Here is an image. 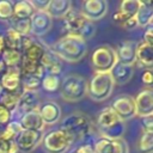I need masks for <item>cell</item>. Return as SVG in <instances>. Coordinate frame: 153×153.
Wrapping results in <instances>:
<instances>
[{
    "instance_id": "obj_1",
    "label": "cell",
    "mask_w": 153,
    "mask_h": 153,
    "mask_svg": "<svg viewBox=\"0 0 153 153\" xmlns=\"http://www.w3.org/2000/svg\"><path fill=\"white\" fill-rule=\"evenodd\" d=\"M50 50L60 60H65L67 62H78L85 57L87 53V42L79 36L66 33L50 47Z\"/></svg>"
},
{
    "instance_id": "obj_2",
    "label": "cell",
    "mask_w": 153,
    "mask_h": 153,
    "mask_svg": "<svg viewBox=\"0 0 153 153\" xmlns=\"http://www.w3.org/2000/svg\"><path fill=\"white\" fill-rule=\"evenodd\" d=\"M62 19L63 27L69 35H75L87 41L88 38H92L96 33L94 23L87 20L80 12L75 10H71Z\"/></svg>"
},
{
    "instance_id": "obj_3",
    "label": "cell",
    "mask_w": 153,
    "mask_h": 153,
    "mask_svg": "<svg viewBox=\"0 0 153 153\" xmlns=\"http://www.w3.org/2000/svg\"><path fill=\"white\" fill-rule=\"evenodd\" d=\"M60 94L66 102H79L87 96V80L79 74H68L60 84Z\"/></svg>"
},
{
    "instance_id": "obj_4",
    "label": "cell",
    "mask_w": 153,
    "mask_h": 153,
    "mask_svg": "<svg viewBox=\"0 0 153 153\" xmlns=\"http://www.w3.org/2000/svg\"><path fill=\"white\" fill-rule=\"evenodd\" d=\"M91 127L92 123L87 117V115H85L84 112L75 111L69 114L62 120L60 128L66 133H68L74 139V141H78V140H82L84 137H86V135L90 134Z\"/></svg>"
},
{
    "instance_id": "obj_5",
    "label": "cell",
    "mask_w": 153,
    "mask_h": 153,
    "mask_svg": "<svg viewBox=\"0 0 153 153\" xmlns=\"http://www.w3.org/2000/svg\"><path fill=\"white\" fill-rule=\"evenodd\" d=\"M114 87L110 73H94L87 81V96L94 102H103L111 96Z\"/></svg>"
},
{
    "instance_id": "obj_6",
    "label": "cell",
    "mask_w": 153,
    "mask_h": 153,
    "mask_svg": "<svg viewBox=\"0 0 153 153\" xmlns=\"http://www.w3.org/2000/svg\"><path fill=\"white\" fill-rule=\"evenodd\" d=\"M90 62L94 73H110L118 62L115 48L106 44L97 47L91 54Z\"/></svg>"
},
{
    "instance_id": "obj_7",
    "label": "cell",
    "mask_w": 153,
    "mask_h": 153,
    "mask_svg": "<svg viewBox=\"0 0 153 153\" xmlns=\"http://www.w3.org/2000/svg\"><path fill=\"white\" fill-rule=\"evenodd\" d=\"M74 142V139L68 133L59 128L44 134L41 143L47 153H66Z\"/></svg>"
},
{
    "instance_id": "obj_8",
    "label": "cell",
    "mask_w": 153,
    "mask_h": 153,
    "mask_svg": "<svg viewBox=\"0 0 153 153\" xmlns=\"http://www.w3.org/2000/svg\"><path fill=\"white\" fill-rule=\"evenodd\" d=\"M43 131L39 130H22L14 139V145L18 152L22 153H31L43 139Z\"/></svg>"
},
{
    "instance_id": "obj_9",
    "label": "cell",
    "mask_w": 153,
    "mask_h": 153,
    "mask_svg": "<svg viewBox=\"0 0 153 153\" xmlns=\"http://www.w3.org/2000/svg\"><path fill=\"white\" fill-rule=\"evenodd\" d=\"M110 108L115 111V114L118 116V118L123 122L131 120L133 117L136 116L134 98L130 96H127V94H121L120 97L114 99Z\"/></svg>"
},
{
    "instance_id": "obj_10",
    "label": "cell",
    "mask_w": 153,
    "mask_h": 153,
    "mask_svg": "<svg viewBox=\"0 0 153 153\" xmlns=\"http://www.w3.org/2000/svg\"><path fill=\"white\" fill-rule=\"evenodd\" d=\"M108 2L105 0H85L81 4L80 13L90 22H97L108 13Z\"/></svg>"
},
{
    "instance_id": "obj_11",
    "label": "cell",
    "mask_w": 153,
    "mask_h": 153,
    "mask_svg": "<svg viewBox=\"0 0 153 153\" xmlns=\"http://www.w3.org/2000/svg\"><path fill=\"white\" fill-rule=\"evenodd\" d=\"M140 6H141V0H123L120 4L118 10L112 16L114 22L117 25L124 27V25L130 19L135 18Z\"/></svg>"
},
{
    "instance_id": "obj_12",
    "label": "cell",
    "mask_w": 153,
    "mask_h": 153,
    "mask_svg": "<svg viewBox=\"0 0 153 153\" xmlns=\"http://www.w3.org/2000/svg\"><path fill=\"white\" fill-rule=\"evenodd\" d=\"M94 153H129L128 143L123 139L110 140L99 137L93 142Z\"/></svg>"
},
{
    "instance_id": "obj_13",
    "label": "cell",
    "mask_w": 153,
    "mask_h": 153,
    "mask_svg": "<svg viewBox=\"0 0 153 153\" xmlns=\"http://www.w3.org/2000/svg\"><path fill=\"white\" fill-rule=\"evenodd\" d=\"M0 84L5 92L17 93L23 92L20 85V71L18 67L14 68H6L4 73L0 75Z\"/></svg>"
},
{
    "instance_id": "obj_14",
    "label": "cell",
    "mask_w": 153,
    "mask_h": 153,
    "mask_svg": "<svg viewBox=\"0 0 153 153\" xmlns=\"http://www.w3.org/2000/svg\"><path fill=\"white\" fill-rule=\"evenodd\" d=\"M135 110L136 116L145 117V116H152L153 115V92L152 88H145L140 91L135 98Z\"/></svg>"
},
{
    "instance_id": "obj_15",
    "label": "cell",
    "mask_w": 153,
    "mask_h": 153,
    "mask_svg": "<svg viewBox=\"0 0 153 153\" xmlns=\"http://www.w3.org/2000/svg\"><path fill=\"white\" fill-rule=\"evenodd\" d=\"M30 24H31V33L41 37L44 36L53 25V19L45 11H36L31 18H30Z\"/></svg>"
},
{
    "instance_id": "obj_16",
    "label": "cell",
    "mask_w": 153,
    "mask_h": 153,
    "mask_svg": "<svg viewBox=\"0 0 153 153\" xmlns=\"http://www.w3.org/2000/svg\"><path fill=\"white\" fill-rule=\"evenodd\" d=\"M137 43L135 41H122L116 47L115 51L117 55V61L123 65L134 66L135 65V53H136Z\"/></svg>"
},
{
    "instance_id": "obj_17",
    "label": "cell",
    "mask_w": 153,
    "mask_h": 153,
    "mask_svg": "<svg viewBox=\"0 0 153 153\" xmlns=\"http://www.w3.org/2000/svg\"><path fill=\"white\" fill-rule=\"evenodd\" d=\"M38 112L41 115V118H42L44 126L45 124H49V126L55 124L59 122V120L61 117V109H60L59 104L55 102H51V100L39 104Z\"/></svg>"
},
{
    "instance_id": "obj_18",
    "label": "cell",
    "mask_w": 153,
    "mask_h": 153,
    "mask_svg": "<svg viewBox=\"0 0 153 153\" xmlns=\"http://www.w3.org/2000/svg\"><path fill=\"white\" fill-rule=\"evenodd\" d=\"M135 63L143 67L145 69H152L153 66V45L145 42H140L136 45Z\"/></svg>"
},
{
    "instance_id": "obj_19",
    "label": "cell",
    "mask_w": 153,
    "mask_h": 153,
    "mask_svg": "<svg viewBox=\"0 0 153 153\" xmlns=\"http://www.w3.org/2000/svg\"><path fill=\"white\" fill-rule=\"evenodd\" d=\"M134 66H129V65H123L117 62L116 66L111 69L110 75L112 78V81L115 85L122 86L126 85L127 82L130 81V79L134 75Z\"/></svg>"
},
{
    "instance_id": "obj_20",
    "label": "cell",
    "mask_w": 153,
    "mask_h": 153,
    "mask_svg": "<svg viewBox=\"0 0 153 153\" xmlns=\"http://www.w3.org/2000/svg\"><path fill=\"white\" fill-rule=\"evenodd\" d=\"M44 51H45L44 45L41 44L39 42L33 41V43L30 47H27L25 50L22 51V62L38 66L41 63V59H42Z\"/></svg>"
},
{
    "instance_id": "obj_21",
    "label": "cell",
    "mask_w": 153,
    "mask_h": 153,
    "mask_svg": "<svg viewBox=\"0 0 153 153\" xmlns=\"http://www.w3.org/2000/svg\"><path fill=\"white\" fill-rule=\"evenodd\" d=\"M39 65L43 68L44 73H48V74L59 75L61 73V69H62L61 60L50 49H45V51H44V54L41 59Z\"/></svg>"
},
{
    "instance_id": "obj_22",
    "label": "cell",
    "mask_w": 153,
    "mask_h": 153,
    "mask_svg": "<svg viewBox=\"0 0 153 153\" xmlns=\"http://www.w3.org/2000/svg\"><path fill=\"white\" fill-rule=\"evenodd\" d=\"M19 123H20L22 129H24V130H39V131H43V128H44V123H43V121L41 118L38 109L23 114L20 116Z\"/></svg>"
},
{
    "instance_id": "obj_23",
    "label": "cell",
    "mask_w": 153,
    "mask_h": 153,
    "mask_svg": "<svg viewBox=\"0 0 153 153\" xmlns=\"http://www.w3.org/2000/svg\"><path fill=\"white\" fill-rule=\"evenodd\" d=\"M72 10V2L69 0H49L45 12L51 19H61Z\"/></svg>"
},
{
    "instance_id": "obj_24",
    "label": "cell",
    "mask_w": 153,
    "mask_h": 153,
    "mask_svg": "<svg viewBox=\"0 0 153 153\" xmlns=\"http://www.w3.org/2000/svg\"><path fill=\"white\" fill-rule=\"evenodd\" d=\"M118 121H121V120L118 118V116L115 114V111H114L110 106L102 109V110L98 112V115H97V121H96L98 131L100 133V131H103V130L110 128L111 126L116 124Z\"/></svg>"
},
{
    "instance_id": "obj_25",
    "label": "cell",
    "mask_w": 153,
    "mask_h": 153,
    "mask_svg": "<svg viewBox=\"0 0 153 153\" xmlns=\"http://www.w3.org/2000/svg\"><path fill=\"white\" fill-rule=\"evenodd\" d=\"M39 106V99L36 92H29V91H23V93L19 97L18 102V109L22 111V114L37 110Z\"/></svg>"
},
{
    "instance_id": "obj_26",
    "label": "cell",
    "mask_w": 153,
    "mask_h": 153,
    "mask_svg": "<svg viewBox=\"0 0 153 153\" xmlns=\"http://www.w3.org/2000/svg\"><path fill=\"white\" fill-rule=\"evenodd\" d=\"M153 19V4L151 1H141V6L135 16V20L137 26L147 27L152 24Z\"/></svg>"
},
{
    "instance_id": "obj_27",
    "label": "cell",
    "mask_w": 153,
    "mask_h": 153,
    "mask_svg": "<svg viewBox=\"0 0 153 153\" xmlns=\"http://www.w3.org/2000/svg\"><path fill=\"white\" fill-rule=\"evenodd\" d=\"M36 12L30 0H20L13 4V18L17 19H30Z\"/></svg>"
},
{
    "instance_id": "obj_28",
    "label": "cell",
    "mask_w": 153,
    "mask_h": 153,
    "mask_svg": "<svg viewBox=\"0 0 153 153\" xmlns=\"http://www.w3.org/2000/svg\"><path fill=\"white\" fill-rule=\"evenodd\" d=\"M1 59L6 68H14V67L19 68L20 62H22V50L5 48L4 51L1 53Z\"/></svg>"
},
{
    "instance_id": "obj_29",
    "label": "cell",
    "mask_w": 153,
    "mask_h": 153,
    "mask_svg": "<svg viewBox=\"0 0 153 153\" xmlns=\"http://www.w3.org/2000/svg\"><path fill=\"white\" fill-rule=\"evenodd\" d=\"M19 121H11L5 127H0V140L4 141H14L16 136L22 131Z\"/></svg>"
},
{
    "instance_id": "obj_30",
    "label": "cell",
    "mask_w": 153,
    "mask_h": 153,
    "mask_svg": "<svg viewBox=\"0 0 153 153\" xmlns=\"http://www.w3.org/2000/svg\"><path fill=\"white\" fill-rule=\"evenodd\" d=\"M4 42H5V48L8 49H16V50H22V43H23V36L17 33L12 29H7L6 32L2 35Z\"/></svg>"
},
{
    "instance_id": "obj_31",
    "label": "cell",
    "mask_w": 153,
    "mask_h": 153,
    "mask_svg": "<svg viewBox=\"0 0 153 153\" xmlns=\"http://www.w3.org/2000/svg\"><path fill=\"white\" fill-rule=\"evenodd\" d=\"M23 92H17V93H11V92H2L0 96V105L5 106L7 110H10L12 114L17 111L18 109V102L19 97Z\"/></svg>"
},
{
    "instance_id": "obj_32",
    "label": "cell",
    "mask_w": 153,
    "mask_h": 153,
    "mask_svg": "<svg viewBox=\"0 0 153 153\" xmlns=\"http://www.w3.org/2000/svg\"><path fill=\"white\" fill-rule=\"evenodd\" d=\"M10 23V29L14 30L20 36H30L31 35V24L30 19H17V18H11L8 20Z\"/></svg>"
},
{
    "instance_id": "obj_33",
    "label": "cell",
    "mask_w": 153,
    "mask_h": 153,
    "mask_svg": "<svg viewBox=\"0 0 153 153\" xmlns=\"http://www.w3.org/2000/svg\"><path fill=\"white\" fill-rule=\"evenodd\" d=\"M124 133H126V122L118 121L116 124H114L110 128L100 131L99 134L102 135L100 137H105V139H110V140H116V139H122Z\"/></svg>"
},
{
    "instance_id": "obj_34",
    "label": "cell",
    "mask_w": 153,
    "mask_h": 153,
    "mask_svg": "<svg viewBox=\"0 0 153 153\" xmlns=\"http://www.w3.org/2000/svg\"><path fill=\"white\" fill-rule=\"evenodd\" d=\"M137 153H152L153 152V133L142 131L136 142Z\"/></svg>"
},
{
    "instance_id": "obj_35",
    "label": "cell",
    "mask_w": 153,
    "mask_h": 153,
    "mask_svg": "<svg viewBox=\"0 0 153 153\" xmlns=\"http://www.w3.org/2000/svg\"><path fill=\"white\" fill-rule=\"evenodd\" d=\"M41 79L37 75H20V85L23 91H29V92H36L41 87Z\"/></svg>"
},
{
    "instance_id": "obj_36",
    "label": "cell",
    "mask_w": 153,
    "mask_h": 153,
    "mask_svg": "<svg viewBox=\"0 0 153 153\" xmlns=\"http://www.w3.org/2000/svg\"><path fill=\"white\" fill-rule=\"evenodd\" d=\"M60 84H61V80H60L59 75L45 73L43 75V78L41 79V87L47 92H56V91H59Z\"/></svg>"
},
{
    "instance_id": "obj_37",
    "label": "cell",
    "mask_w": 153,
    "mask_h": 153,
    "mask_svg": "<svg viewBox=\"0 0 153 153\" xmlns=\"http://www.w3.org/2000/svg\"><path fill=\"white\" fill-rule=\"evenodd\" d=\"M13 17V2L10 0H0V20L8 22Z\"/></svg>"
},
{
    "instance_id": "obj_38",
    "label": "cell",
    "mask_w": 153,
    "mask_h": 153,
    "mask_svg": "<svg viewBox=\"0 0 153 153\" xmlns=\"http://www.w3.org/2000/svg\"><path fill=\"white\" fill-rule=\"evenodd\" d=\"M0 153H18V149L13 141L0 140Z\"/></svg>"
},
{
    "instance_id": "obj_39",
    "label": "cell",
    "mask_w": 153,
    "mask_h": 153,
    "mask_svg": "<svg viewBox=\"0 0 153 153\" xmlns=\"http://www.w3.org/2000/svg\"><path fill=\"white\" fill-rule=\"evenodd\" d=\"M12 115L13 114L10 110H7L5 106L0 105V127H5L6 124H8L11 122Z\"/></svg>"
},
{
    "instance_id": "obj_40",
    "label": "cell",
    "mask_w": 153,
    "mask_h": 153,
    "mask_svg": "<svg viewBox=\"0 0 153 153\" xmlns=\"http://www.w3.org/2000/svg\"><path fill=\"white\" fill-rule=\"evenodd\" d=\"M141 127H142V131L153 133V117L152 116L141 117Z\"/></svg>"
},
{
    "instance_id": "obj_41",
    "label": "cell",
    "mask_w": 153,
    "mask_h": 153,
    "mask_svg": "<svg viewBox=\"0 0 153 153\" xmlns=\"http://www.w3.org/2000/svg\"><path fill=\"white\" fill-rule=\"evenodd\" d=\"M141 81L142 84H145L146 86H152L153 84V74H152V69H145L141 74Z\"/></svg>"
},
{
    "instance_id": "obj_42",
    "label": "cell",
    "mask_w": 153,
    "mask_h": 153,
    "mask_svg": "<svg viewBox=\"0 0 153 153\" xmlns=\"http://www.w3.org/2000/svg\"><path fill=\"white\" fill-rule=\"evenodd\" d=\"M142 42L152 45V42H153V29H152V24H149L146 27L145 33H143V41Z\"/></svg>"
},
{
    "instance_id": "obj_43",
    "label": "cell",
    "mask_w": 153,
    "mask_h": 153,
    "mask_svg": "<svg viewBox=\"0 0 153 153\" xmlns=\"http://www.w3.org/2000/svg\"><path fill=\"white\" fill-rule=\"evenodd\" d=\"M31 4L36 11H45V8L49 4V0H32Z\"/></svg>"
},
{
    "instance_id": "obj_44",
    "label": "cell",
    "mask_w": 153,
    "mask_h": 153,
    "mask_svg": "<svg viewBox=\"0 0 153 153\" xmlns=\"http://www.w3.org/2000/svg\"><path fill=\"white\" fill-rule=\"evenodd\" d=\"M4 49H5V42H4L2 35H0V55H1V53L4 51Z\"/></svg>"
},
{
    "instance_id": "obj_45",
    "label": "cell",
    "mask_w": 153,
    "mask_h": 153,
    "mask_svg": "<svg viewBox=\"0 0 153 153\" xmlns=\"http://www.w3.org/2000/svg\"><path fill=\"white\" fill-rule=\"evenodd\" d=\"M5 69H6V66H5V63H4L2 59H1V55H0V75L4 73Z\"/></svg>"
},
{
    "instance_id": "obj_46",
    "label": "cell",
    "mask_w": 153,
    "mask_h": 153,
    "mask_svg": "<svg viewBox=\"0 0 153 153\" xmlns=\"http://www.w3.org/2000/svg\"><path fill=\"white\" fill-rule=\"evenodd\" d=\"M4 92V90H2V87H1V84H0V96H1V93Z\"/></svg>"
},
{
    "instance_id": "obj_47",
    "label": "cell",
    "mask_w": 153,
    "mask_h": 153,
    "mask_svg": "<svg viewBox=\"0 0 153 153\" xmlns=\"http://www.w3.org/2000/svg\"><path fill=\"white\" fill-rule=\"evenodd\" d=\"M72 153H79V152H78V151H76V149H74V151H73V152H72Z\"/></svg>"
}]
</instances>
